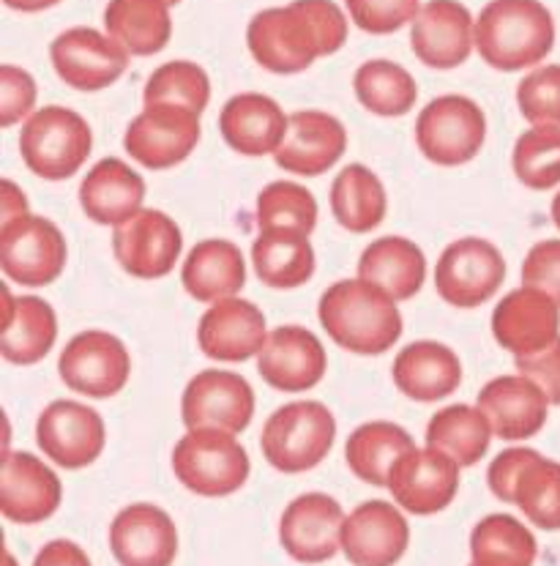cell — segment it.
<instances>
[{
  "mask_svg": "<svg viewBox=\"0 0 560 566\" xmlns=\"http://www.w3.org/2000/svg\"><path fill=\"white\" fill-rule=\"evenodd\" d=\"M107 36L131 55H156L170 44L172 17L167 0H109L104 9Z\"/></svg>",
  "mask_w": 560,
  "mask_h": 566,
  "instance_id": "cell-32",
  "label": "cell"
},
{
  "mask_svg": "<svg viewBox=\"0 0 560 566\" xmlns=\"http://www.w3.org/2000/svg\"><path fill=\"white\" fill-rule=\"evenodd\" d=\"M146 104H178L192 113L203 115L211 102V80L205 69L192 61H170L161 63L148 77L146 91H142Z\"/></svg>",
  "mask_w": 560,
  "mask_h": 566,
  "instance_id": "cell-43",
  "label": "cell"
},
{
  "mask_svg": "<svg viewBox=\"0 0 560 566\" xmlns=\"http://www.w3.org/2000/svg\"><path fill=\"white\" fill-rule=\"evenodd\" d=\"M410 48L430 69H457L476 48V20L459 0H430L410 22Z\"/></svg>",
  "mask_w": 560,
  "mask_h": 566,
  "instance_id": "cell-19",
  "label": "cell"
},
{
  "mask_svg": "<svg viewBox=\"0 0 560 566\" xmlns=\"http://www.w3.org/2000/svg\"><path fill=\"white\" fill-rule=\"evenodd\" d=\"M552 402L525 375H500L478 391L476 408L504 441H528L547 424Z\"/></svg>",
  "mask_w": 560,
  "mask_h": 566,
  "instance_id": "cell-25",
  "label": "cell"
},
{
  "mask_svg": "<svg viewBox=\"0 0 560 566\" xmlns=\"http://www.w3.org/2000/svg\"><path fill=\"white\" fill-rule=\"evenodd\" d=\"M252 463L233 432L187 430L172 449V473L178 482L203 499L239 493L250 479Z\"/></svg>",
  "mask_w": 560,
  "mask_h": 566,
  "instance_id": "cell-5",
  "label": "cell"
},
{
  "mask_svg": "<svg viewBox=\"0 0 560 566\" xmlns=\"http://www.w3.org/2000/svg\"><path fill=\"white\" fill-rule=\"evenodd\" d=\"M345 512L326 493H304L285 506L279 545L298 564H326L342 551Z\"/></svg>",
  "mask_w": 560,
  "mask_h": 566,
  "instance_id": "cell-17",
  "label": "cell"
},
{
  "mask_svg": "<svg viewBox=\"0 0 560 566\" xmlns=\"http://www.w3.org/2000/svg\"><path fill=\"white\" fill-rule=\"evenodd\" d=\"M514 176L536 192L560 184V126H530L517 137L511 154Z\"/></svg>",
  "mask_w": 560,
  "mask_h": 566,
  "instance_id": "cell-41",
  "label": "cell"
},
{
  "mask_svg": "<svg viewBox=\"0 0 560 566\" xmlns=\"http://www.w3.org/2000/svg\"><path fill=\"white\" fill-rule=\"evenodd\" d=\"M389 211V198L378 172L367 165H348L331 184V213L350 233H369Z\"/></svg>",
  "mask_w": 560,
  "mask_h": 566,
  "instance_id": "cell-35",
  "label": "cell"
},
{
  "mask_svg": "<svg viewBox=\"0 0 560 566\" xmlns=\"http://www.w3.org/2000/svg\"><path fill=\"white\" fill-rule=\"evenodd\" d=\"M6 566H17V562H14V556H11L9 551H6Z\"/></svg>",
  "mask_w": 560,
  "mask_h": 566,
  "instance_id": "cell-55",
  "label": "cell"
},
{
  "mask_svg": "<svg viewBox=\"0 0 560 566\" xmlns=\"http://www.w3.org/2000/svg\"><path fill=\"white\" fill-rule=\"evenodd\" d=\"M22 213H28L25 192L14 181L3 178V184H0V224L22 217Z\"/></svg>",
  "mask_w": 560,
  "mask_h": 566,
  "instance_id": "cell-52",
  "label": "cell"
},
{
  "mask_svg": "<svg viewBox=\"0 0 560 566\" xmlns=\"http://www.w3.org/2000/svg\"><path fill=\"white\" fill-rule=\"evenodd\" d=\"M556 48V22L539 0H493L476 20V50L498 72L539 66Z\"/></svg>",
  "mask_w": 560,
  "mask_h": 566,
  "instance_id": "cell-2",
  "label": "cell"
},
{
  "mask_svg": "<svg viewBox=\"0 0 560 566\" xmlns=\"http://www.w3.org/2000/svg\"><path fill=\"white\" fill-rule=\"evenodd\" d=\"M326 369V348L304 326L274 328L257 354V373L271 389L285 391V395L315 389Z\"/></svg>",
  "mask_w": 560,
  "mask_h": 566,
  "instance_id": "cell-21",
  "label": "cell"
},
{
  "mask_svg": "<svg viewBox=\"0 0 560 566\" xmlns=\"http://www.w3.org/2000/svg\"><path fill=\"white\" fill-rule=\"evenodd\" d=\"M290 115L265 94H239L222 107L219 132L241 156H274L282 148Z\"/></svg>",
  "mask_w": 560,
  "mask_h": 566,
  "instance_id": "cell-27",
  "label": "cell"
},
{
  "mask_svg": "<svg viewBox=\"0 0 560 566\" xmlns=\"http://www.w3.org/2000/svg\"><path fill=\"white\" fill-rule=\"evenodd\" d=\"M298 3L315 20L323 39V52L334 55V52L342 50V44L348 42V17L342 14V9L334 0H298Z\"/></svg>",
  "mask_w": 560,
  "mask_h": 566,
  "instance_id": "cell-49",
  "label": "cell"
},
{
  "mask_svg": "<svg viewBox=\"0 0 560 566\" xmlns=\"http://www.w3.org/2000/svg\"><path fill=\"white\" fill-rule=\"evenodd\" d=\"M252 263L260 282L276 291L302 287L315 276V250L309 235L293 230H260L252 247Z\"/></svg>",
  "mask_w": 560,
  "mask_h": 566,
  "instance_id": "cell-33",
  "label": "cell"
},
{
  "mask_svg": "<svg viewBox=\"0 0 560 566\" xmlns=\"http://www.w3.org/2000/svg\"><path fill=\"white\" fill-rule=\"evenodd\" d=\"M246 44L260 66L274 74H298L326 55L315 20L298 0L252 17Z\"/></svg>",
  "mask_w": 560,
  "mask_h": 566,
  "instance_id": "cell-7",
  "label": "cell"
},
{
  "mask_svg": "<svg viewBox=\"0 0 560 566\" xmlns=\"http://www.w3.org/2000/svg\"><path fill=\"white\" fill-rule=\"evenodd\" d=\"M353 88L358 102L374 115L383 118H400L415 107L419 99V85L405 66L394 61H367L358 66L353 77Z\"/></svg>",
  "mask_w": 560,
  "mask_h": 566,
  "instance_id": "cell-39",
  "label": "cell"
},
{
  "mask_svg": "<svg viewBox=\"0 0 560 566\" xmlns=\"http://www.w3.org/2000/svg\"><path fill=\"white\" fill-rule=\"evenodd\" d=\"M183 250V235L176 219L156 208H142L113 233L115 260L137 280H161L176 269Z\"/></svg>",
  "mask_w": 560,
  "mask_h": 566,
  "instance_id": "cell-15",
  "label": "cell"
},
{
  "mask_svg": "<svg viewBox=\"0 0 560 566\" xmlns=\"http://www.w3.org/2000/svg\"><path fill=\"white\" fill-rule=\"evenodd\" d=\"M268 334L263 310L233 296L205 310L198 326V343L213 361H246L263 350Z\"/></svg>",
  "mask_w": 560,
  "mask_h": 566,
  "instance_id": "cell-26",
  "label": "cell"
},
{
  "mask_svg": "<svg viewBox=\"0 0 560 566\" xmlns=\"http://www.w3.org/2000/svg\"><path fill=\"white\" fill-rule=\"evenodd\" d=\"M493 337L517 356L539 354L560 337V307L536 287H517L493 312Z\"/></svg>",
  "mask_w": 560,
  "mask_h": 566,
  "instance_id": "cell-23",
  "label": "cell"
},
{
  "mask_svg": "<svg viewBox=\"0 0 560 566\" xmlns=\"http://www.w3.org/2000/svg\"><path fill=\"white\" fill-rule=\"evenodd\" d=\"M337 438V419L323 402L298 400L276 408L263 427L265 460L282 473L311 471L328 458Z\"/></svg>",
  "mask_w": 560,
  "mask_h": 566,
  "instance_id": "cell-4",
  "label": "cell"
},
{
  "mask_svg": "<svg viewBox=\"0 0 560 566\" xmlns=\"http://www.w3.org/2000/svg\"><path fill=\"white\" fill-rule=\"evenodd\" d=\"M109 551L120 566H172L178 558V525L156 504H131L109 525Z\"/></svg>",
  "mask_w": 560,
  "mask_h": 566,
  "instance_id": "cell-22",
  "label": "cell"
},
{
  "mask_svg": "<svg viewBox=\"0 0 560 566\" xmlns=\"http://www.w3.org/2000/svg\"><path fill=\"white\" fill-rule=\"evenodd\" d=\"M552 222H556V228L560 230V192L552 198Z\"/></svg>",
  "mask_w": 560,
  "mask_h": 566,
  "instance_id": "cell-54",
  "label": "cell"
},
{
  "mask_svg": "<svg viewBox=\"0 0 560 566\" xmlns=\"http://www.w3.org/2000/svg\"><path fill=\"white\" fill-rule=\"evenodd\" d=\"M3 3L14 11H28V14H33V11H44L50 9V6L61 3V0H3Z\"/></svg>",
  "mask_w": 560,
  "mask_h": 566,
  "instance_id": "cell-53",
  "label": "cell"
},
{
  "mask_svg": "<svg viewBox=\"0 0 560 566\" xmlns=\"http://www.w3.org/2000/svg\"><path fill=\"white\" fill-rule=\"evenodd\" d=\"M415 449L405 427L394 421H367L345 443L348 468L372 488H389V473L402 454Z\"/></svg>",
  "mask_w": 560,
  "mask_h": 566,
  "instance_id": "cell-34",
  "label": "cell"
},
{
  "mask_svg": "<svg viewBox=\"0 0 560 566\" xmlns=\"http://www.w3.org/2000/svg\"><path fill=\"white\" fill-rule=\"evenodd\" d=\"M94 132L74 109L50 104L22 124L20 154L28 170L44 181H66L88 161Z\"/></svg>",
  "mask_w": 560,
  "mask_h": 566,
  "instance_id": "cell-3",
  "label": "cell"
},
{
  "mask_svg": "<svg viewBox=\"0 0 560 566\" xmlns=\"http://www.w3.org/2000/svg\"><path fill=\"white\" fill-rule=\"evenodd\" d=\"M131 52L94 28H68L52 42L55 74L74 91H102L124 77Z\"/></svg>",
  "mask_w": 560,
  "mask_h": 566,
  "instance_id": "cell-16",
  "label": "cell"
},
{
  "mask_svg": "<svg viewBox=\"0 0 560 566\" xmlns=\"http://www.w3.org/2000/svg\"><path fill=\"white\" fill-rule=\"evenodd\" d=\"M530 454H533V449H506V452H500L498 458L489 463L487 482L495 499L504 501V504H514V482H517L519 471L528 463Z\"/></svg>",
  "mask_w": 560,
  "mask_h": 566,
  "instance_id": "cell-50",
  "label": "cell"
},
{
  "mask_svg": "<svg viewBox=\"0 0 560 566\" xmlns=\"http://www.w3.org/2000/svg\"><path fill=\"white\" fill-rule=\"evenodd\" d=\"M397 298L380 285L361 280H339L320 296L323 328L339 348L358 356L385 354L402 337V312Z\"/></svg>",
  "mask_w": 560,
  "mask_h": 566,
  "instance_id": "cell-1",
  "label": "cell"
},
{
  "mask_svg": "<svg viewBox=\"0 0 560 566\" xmlns=\"http://www.w3.org/2000/svg\"><path fill=\"white\" fill-rule=\"evenodd\" d=\"M345 6L350 11V20L374 36L400 31L421 11L419 0H345Z\"/></svg>",
  "mask_w": 560,
  "mask_h": 566,
  "instance_id": "cell-45",
  "label": "cell"
},
{
  "mask_svg": "<svg viewBox=\"0 0 560 566\" xmlns=\"http://www.w3.org/2000/svg\"><path fill=\"white\" fill-rule=\"evenodd\" d=\"M514 364H517L519 375L530 378L545 391L552 406H560V337L539 354L517 356Z\"/></svg>",
  "mask_w": 560,
  "mask_h": 566,
  "instance_id": "cell-48",
  "label": "cell"
},
{
  "mask_svg": "<svg viewBox=\"0 0 560 566\" xmlns=\"http://www.w3.org/2000/svg\"><path fill=\"white\" fill-rule=\"evenodd\" d=\"M36 443L55 465L80 471L102 458L107 427L94 408L77 400H55L39 413Z\"/></svg>",
  "mask_w": 560,
  "mask_h": 566,
  "instance_id": "cell-13",
  "label": "cell"
},
{
  "mask_svg": "<svg viewBox=\"0 0 560 566\" xmlns=\"http://www.w3.org/2000/svg\"><path fill=\"white\" fill-rule=\"evenodd\" d=\"M358 276L389 291L397 302H408L426 280V258L415 241L383 235L358 258Z\"/></svg>",
  "mask_w": 560,
  "mask_h": 566,
  "instance_id": "cell-31",
  "label": "cell"
},
{
  "mask_svg": "<svg viewBox=\"0 0 560 566\" xmlns=\"http://www.w3.org/2000/svg\"><path fill=\"white\" fill-rule=\"evenodd\" d=\"M317 224V200L296 181H274L257 195L260 230H293L311 235Z\"/></svg>",
  "mask_w": 560,
  "mask_h": 566,
  "instance_id": "cell-42",
  "label": "cell"
},
{
  "mask_svg": "<svg viewBox=\"0 0 560 566\" xmlns=\"http://www.w3.org/2000/svg\"><path fill=\"white\" fill-rule=\"evenodd\" d=\"M539 542L533 531L511 515H487L471 531L473 566H533Z\"/></svg>",
  "mask_w": 560,
  "mask_h": 566,
  "instance_id": "cell-38",
  "label": "cell"
},
{
  "mask_svg": "<svg viewBox=\"0 0 560 566\" xmlns=\"http://www.w3.org/2000/svg\"><path fill=\"white\" fill-rule=\"evenodd\" d=\"M167 3H170V6H176V3H181V0H167Z\"/></svg>",
  "mask_w": 560,
  "mask_h": 566,
  "instance_id": "cell-56",
  "label": "cell"
},
{
  "mask_svg": "<svg viewBox=\"0 0 560 566\" xmlns=\"http://www.w3.org/2000/svg\"><path fill=\"white\" fill-rule=\"evenodd\" d=\"M181 416L187 430H222L239 436L255 416V391L244 375L203 369L183 389Z\"/></svg>",
  "mask_w": 560,
  "mask_h": 566,
  "instance_id": "cell-12",
  "label": "cell"
},
{
  "mask_svg": "<svg viewBox=\"0 0 560 566\" xmlns=\"http://www.w3.org/2000/svg\"><path fill=\"white\" fill-rule=\"evenodd\" d=\"M394 384L415 402H437L454 395L462 384V361L448 345L421 339L410 343L394 359Z\"/></svg>",
  "mask_w": 560,
  "mask_h": 566,
  "instance_id": "cell-29",
  "label": "cell"
},
{
  "mask_svg": "<svg viewBox=\"0 0 560 566\" xmlns=\"http://www.w3.org/2000/svg\"><path fill=\"white\" fill-rule=\"evenodd\" d=\"M57 339V315L44 298H17L14 317L0 334V354L9 364H36L50 354Z\"/></svg>",
  "mask_w": 560,
  "mask_h": 566,
  "instance_id": "cell-37",
  "label": "cell"
},
{
  "mask_svg": "<svg viewBox=\"0 0 560 566\" xmlns=\"http://www.w3.org/2000/svg\"><path fill=\"white\" fill-rule=\"evenodd\" d=\"M459 463L437 449H410L389 473V490L397 506L410 515L430 517L448 510L459 493Z\"/></svg>",
  "mask_w": 560,
  "mask_h": 566,
  "instance_id": "cell-14",
  "label": "cell"
},
{
  "mask_svg": "<svg viewBox=\"0 0 560 566\" xmlns=\"http://www.w3.org/2000/svg\"><path fill=\"white\" fill-rule=\"evenodd\" d=\"M410 545V525L400 506L363 501L342 525V553L353 566H394Z\"/></svg>",
  "mask_w": 560,
  "mask_h": 566,
  "instance_id": "cell-20",
  "label": "cell"
},
{
  "mask_svg": "<svg viewBox=\"0 0 560 566\" xmlns=\"http://www.w3.org/2000/svg\"><path fill=\"white\" fill-rule=\"evenodd\" d=\"M57 373L63 384L77 395L107 400L120 395L129 384L131 356L115 334L88 328L68 339L57 359Z\"/></svg>",
  "mask_w": 560,
  "mask_h": 566,
  "instance_id": "cell-10",
  "label": "cell"
},
{
  "mask_svg": "<svg viewBox=\"0 0 560 566\" xmlns=\"http://www.w3.org/2000/svg\"><path fill=\"white\" fill-rule=\"evenodd\" d=\"M63 484L57 473L31 452H6L0 465V512L9 523L39 525L57 512Z\"/></svg>",
  "mask_w": 560,
  "mask_h": 566,
  "instance_id": "cell-18",
  "label": "cell"
},
{
  "mask_svg": "<svg viewBox=\"0 0 560 566\" xmlns=\"http://www.w3.org/2000/svg\"><path fill=\"white\" fill-rule=\"evenodd\" d=\"M66 239L52 219L22 213L0 224V269L17 285H52L66 269Z\"/></svg>",
  "mask_w": 560,
  "mask_h": 566,
  "instance_id": "cell-8",
  "label": "cell"
},
{
  "mask_svg": "<svg viewBox=\"0 0 560 566\" xmlns=\"http://www.w3.org/2000/svg\"><path fill=\"white\" fill-rule=\"evenodd\" d=\"M487 143V115L476 102L459 94L437 96L415 120V146L441 167L467 165Z\"/></svg>",
  "mask_w": 560,
  "mask_h": 566,
  "instance_id": "cell-6",
  "label": "cell"
},
{
  "mask_svg": "<svg viewBox=\"0 0 560 566\" xmlns=\"http://www.w3.org/2000/svg\"><path fill=\"white\" fill-rule=\"evenodd\" d=\"M522 285L547 293L560 307V239H547L530 247L522 263Z\"/></svg>",
  "mask_w": 560,
  "mask_h": 566,
  "instance_id": "cell-47",
  "label": "cell"
},
{
  "mask_svg": "<svg viewBox=\"0 0 560 566\" xmlns=\"http://www.w3.org/2000/svg\"><path fill=\"white\" fill-rule=\"evenodd\" d=\"M203 137L200 115L178 104H146L124 137L126 154L148 170H170L189 159Z\"/></svg>",
  "mask_w": 560,
  "mask_h": 566,
  "instance_id": "cell-11",
  "label": "cell"
},
{
  "mask_svg": "<svg viewBox=\"0 0 560 566\" xmlns=\"http://www.w3.org/2000/svg\"><path fill=\"white\" fill-rule=\"evenodd\" d=\"M181 282L192 298L216 304L239 296L246 285L244 252L224 239H205L183 260Z\"/></svg>",
  "mask_w": 560,
  "mask_h": 566,
  "instance_id": "cell-30",
  "label": "cell"
},
{
  "mask_svg": "<svg viewBox=\"0 0 560 566\" xmlns=\"http://www.w3.org/2000/svg\"><path fill=\"white\" fill-rule=\"evenodd\" d=\"M514 506L536 528L560 531V463L533 449L514 482Z\"/></svg>",
  "mask_w": 560,
  "mask_h": 566,
  "instance_id": "cell-40",
  "label": "cell"
},
{
  "mask_svg": "<svg viewBox=\"0 0 560 566\" xmlns=\"http://www.w3.org/2000/svg\"><path fill=\"white\" fill-rule=\"evenodd\" d=\"M471 566H473V564H471Z\"/></svg>",
  "mask_w": 560,
  "mask_h": 566,
  "instance_id": "cell-57",
  "label": "cell"
},
{
  "mask_svg": "<svg viewBox=\"0 0 560 566\" xmlns=\"http://www.w3.org/2000/svg\"><path fill=\"white\" fill-rule=\"evenodd\" d=\"M493 427L487 416L473 406H448L426 424V447L448 454L462 468L476 465L493 443Z\"/></svg>",
  "mask_w": 560,
  "mask_h": 566,
  "instance_id": "cell-36",
  "label": "cell"
},
{
  "mask_svg": "<svg viewBox=\"0 0 560 566\" xmlns=\"http://www.w3.org/2000/svg\"><path fill=\"white\" fill-rule=\"evenodd\" d=\"M33 566H94L88 553L72 539H52L33 558Z\"/></svg>",
  "mask_w": 560,
  "mask_h": 566,
  "instance_id": "cell-51",
  "label": "cell"
},
{
  "mask_svg": "<svg viewBox=\"0 0 560 566\" xmlns=\"http://www.w3.org/2000/svg\"><path fill=\"white\" fill-rule=\"evenodd\" d=\"M142 200H146L142 176L115 156L91 167L88 176L80 184V206L85 217L96 224L118 228L142 211Z\"/></svg>",
  "mask_w": 560,
  "mask_h": 566,
  "instance_id": "cell-28",
  "label": "cell"
},
{
  "mask_svg": "<svg viewBox=\"0 0 560 566\" xmlns=\"http://www.w3.org/2000/svg\"><path fill=\"white\" fill-rule=\"evenodd\" d=\"M36 80L20 66H0V126L20 124L22 118H31L36 113Z\"/></svg>",
  "mask_w": 560,
  "mask_h": 566,
  "instance_id": "cell-46",
  "label": "cell"
},
{
  "mask_svg": "<svg viewBox=\"0 0 560 566\" xmlns=\"http://www.w3.org/2000/svg\"><path fill=\"white\" fill-rule=\"evenodd\" d=\"M506 280V260L487 239L452 241L435 269V291L446 304L459 310L482 307L500 291Z\"/></svg>",
  "mask_w": 560,
  "mask_h": 566,
  "instance_id": "cell-9",
  "label": "cell"
},
{
  "mask_svg": "<svg viewBox=\"0 0 560 566\" xmlns=\"http://www.w3.org/2000/svg\"><path fill=\"white\" fill-rule=\"evenodd\" d=\"M517 104L530 126H560V63L525 74L517 85Z\"/></svg>",
  "mask_w": 560,
  "mask_h": 566,
  "instance_id": "cell-44",
  "label": "cell"
},
{
  "mask_svg": "<svg viewBox=\"0 0 560 566\" xmlns=\"http://www.w3.org/2000/svg\"><path fill=\"white\" fill-rule=\"evenodd\" d=\"M348 151V129L323 109H298L290 115L287 137L274 161L290 176L315 178L331 170Z\"/></svg>",
  "mask_w": 560,
  "mask_h": 566,
  "instance_id": "cell-24",
  "label": "cell"
}]
</instances>
